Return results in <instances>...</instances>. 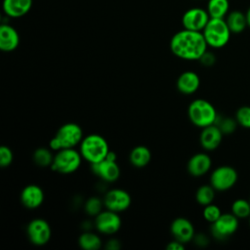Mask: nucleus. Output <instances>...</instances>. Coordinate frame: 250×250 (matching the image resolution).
Masks as SVG:
<instances>
[{
    "label": "nucleus",
    "instance_id": "f257e3e1",
    "mask_svg": "<svg viewBox=\"0 0 250 250\" xmlns=\"http://www.w3.org/2000/svg\"><path fill=\"white\" fill-rule=\"evenodd\" d=\"M207 42L202 31L182 29L170 40V50L177 58L187 61H199L207 51Z\"/></svg>",
    "mask_w": 250,
    "mask_h": 250
},
{
    "label": "nucleus",
    "instance_id": "f03ea898",
    "mask_svg": "<svg viewBox=\"0 0 250 250\" xmlns=\"http://www.w3.org/2000/svg\"><path fill=\"white\" fill-rule=\"evenodd\" d=\"M109 150L106 140L98 134H90L84 137L79 145V151L82 158L90 164L104 159Z\"/></svg>",
    "mask_w": 250,
    "mask_h": 250
},
{
    "label": "nucleus",
    "instance_id": "7ed1b4c3",
    "mask_svg": "<svg viewBox=\"0 0 250 250\" xmlns=\"http://www.w3.org/2000/svg\"><path fill=\"white\" fill-rule=\"evenodd\" d=\"M83 139V131L81 127L73 122L62 125L57 131L56 135L50 141V147L53 150H60L62 148L75 147L80 145Z\"/></svg>",
    "mask_w": 250,
    "mask_h": 250
},
{
    "label": "nucleus",
    "instance_id": "20e7f679",
    "mask_svg": "<svg viewBox=\"0 0 250 250\" xmlns=\"http://www.w3.org/2000/svg\"><path fill=\"white\" fill-rule=\"evenodd\" d=\"M188 115L191 123L199 128L215 124L218 118V113L214 105L204 99L192 101L188 105Z\"/></svg>",
    "mask_w": 250,
    "mask_h": 250
},
{
    "label": "nucleus",
    "instance_id": "39448f33",
    "mask_svg": "<svg viewBox=\"0 0 250 250\" xmlns=\"http://www.w3.org/2000/svg\"><path fill=\"white\" fill-rule=\"evenodd\" d=\"M207 45L219 49L228 44L230 38V30L225 19L210 18L206 26L202 30Z\"/></svg>",
    "mask_w": 250,
    "mask_h": 250
},
{
    "label": "nucleus",
    "instance_id": "423d86ee",
    "mask_svg": "<svg viewBox=\"0 0 250 250\" xmlns=\"http://www.w3.org/2000/svg\"><path fill=\"white\" fill-rule=\"evenodd\" d=\"M82 155L74 147L62 148L57 151L51 168L60 174H71L81 165Z\"/></svg>",
    "mask_w": 250,
    "mask_h": 250
},
{
    "label": "nucleus",
    "instance_id": "0eeeda50",
    "mask_svg": "<svg viewBox=\"0 0 250 250\" xmlns=\"http://www.w3.org/2000/svg\"><path fill=\"white\" fill-rule=\"evenodd\" d=\"M237 172L230 166H220L216 168L210 176V185L219 191L231 188L237 181Z\"/></svg>",
    "mask_w": 250,
    "mask_h": 250
},
{
    "label": "nucleus",
    "instance_id": "6e6552de",
    "mask_svg": "<svg viewBox=\"0 0 250 250\" xmlns=\"http://www.w3.org/2000/svg\"><path fill=\"white\" fill-rule=\"evenodd\" d=\"M26 233L29 241L32 244L42 246L49 242L52 230L49 223L46 220L42 218H35L28 223Z\"/></svg>",
    "mask_w": 250,
    "mask_h": 250
},
{
    "label": "nucleus",
    "instance_id": "1a4fd4ad",
    "mask_svg": "<svg viewBox=\"0 0 250 250\" xmlns=\"http://www.w3.org/2000/svg\"><path fill=\"white\" fill-rule=\"evenodd\" d=\"M238 229V218L232 213H225L220 218L211 224L212 235L219 239L224 240L233 234Z\"/></svg>",
    "mask_w": 250,
    "mask_h": 250
},
{
    "label": "nucleus",
    "instance_id": "9d476101",
    "mask_svg": "<svg viewBox=\"0 0 250 250\" xmlns=\"http://www.w3.org/2000/svg\"><path fill=\"white\" fill-rule=\"evenodd\" d=\"M94 225L100 233L110 235L120 229L121 219L117 212L106 209L95 217Z\"/></svg>",
    "mask_w": 250,
    "mask_h": 250
},
{
    "label": "nucleus",
    "instance_id": "9b49d317",
    "mask_svg": "<svg viewBox=\"0 0 250 250\" xmlns=\"http://www.w3.org/2000/svg\"><path fill=\"white\" fill-rule=\"evenodd\" d=\"M210 20L206 9L193 7L187 10L182 17L183 27L194 31H202Z\"/></svg>",
    "mask_w": 250,
    "mask_h": 250
},
{
    "label": "nucleus",
    "instance_id": "f8f14e48",
    "mask_svg": "<svg viewBox=\"0 0 250 250\" xmlns=\"http://www.w3.org/2000/svg\"><path fill=\"white\" fill-rule=\"evenodd\" d=\"M104 204L106 209L120 213L131 205V195L124 189L112 188L104 194Z\"/></svg>",
    "mask_w": 250,
    "mask_h": 250
},
{
    "label": "nucleus",
    "instance_id": "ddd939ff",
    "mask_svg": "<svg viewBox=\"0 0 250 250\" xmlns=\"http://www.w3.org/2000/svg\"><path fill=\"white\" fill-rule=\"evenodd\" d=\"M92 172L106 183H114L120 176V168L116 160L104 158L102 161L91 164Z\"/></svg>",
    "mask_w": 250,
    "mask_h": 250
},
{
    "label": "nucleus",
    "instance_id": "4468645a",
    "mask_svg": "<svg viewBox=\"0 0 250 250\" xmlns=\"http://www.w3.org/2000/svg\"><path fill=\"white\" fill-rule=\"evenodd\" d=\"M170 231L174 239L185 244L191 241L195 235L193 225L188 219L184 217L174 219L170 226Z\"/></svg>",
    "mask_w": 250,
    "mask_h": 250
},
{
    "label": "nucleus",
    "instance_id": "2eb2a0df",
    "mask_svg": "<svg viewBox=\"0 0 250 250\" xmlns=\"http://www.w3.org/2000/svg\"><path fill=\"white\" fill-rule=\"evenodd\" d=\"M223 135L221 129L216 124H212L202 128L199 136V143L205 150L211 151L221 145Z\"/></svg>",
    "mask_w": 250,
    "mask_h": 250
},
{
    "label": "nucleus",
    "instance_id": "dca6fc26",
    "mask_svg": "<svg viewBox=\"0 0 250 250\" xmlns=\"http://www.w3.org/2000/svg\"><path fill=\"white\" fill-rule=\"evenodd\" d=\"M21 202L28 209H35L39 207L44 201L43 189L34 184L27 185L21 192Z\"/></svg>",
    "mask_w": 250,
    "mask_h": 250
},
{
    "label": "nucleus",
    "instance_id": "f3484780",
    "mask_svg": "<svg viewBox=\"0 0 250 250\" xmlns=\"http://www.w3.org/2000/svg\"><path fill=\"white\" fill-rule=\"evenodd\" d=\"M212 160L205 152H198L193 154L187 165L188 172L193 177H201L205 175L211 168Z\"/></svg>",
    "mask_w": 250,
    "mask_h": 250
},
{
    "label": "nucleus",
    "instance_id": "a211bd4d",
    "mask_svg": "<svg viewBox=\"0 0 250 250\" xmlns=\"http://www.w3.org/2000/svg\"><path fill=\"white\" fill-rule=\"evenodd\" d=\"M20 44V35L17 29L9 23L0 26V49L3 52L15 51Z\"/></svg>",
    "mask_w": 250,
    "mask_h": 250
},
{
    "label": "nucleus",
    "instance_id": "6ab92c4d",
    "mask_svg": "<svg viewBox=\"0 0 250 250\" xmlns=\"http://www.w3.org/2000/svg\"><path fill=\"white\" fill-rule=\"evenodd\" d=\"M32 7V0H3L2 9L8 18L18 19L25 16Z\"/></svg>",
    "mask_w": 250,
    "mask_h": 250
},
{
    "label": "nucleus",
    "instance_id": "aec40b11",
    "mask_svg": "<svg viewBox=\"0 0 250 250\" xmlns=\"http://www.w3.org/2000/svg\"><path fill=\"white\" fill-rule=\"evenodd\" d=\"M177 89L184 95H191L195 93L200 86V78L197 73L191 70L183 72L177 79Z\"/></svg>",
    "mask_w": 250,
    "mask_h": 250
},
{
    "label": "nucleus",
    "instance_id": "412c9836",
    "mask_svg": "<svg viewBox=\"0 0 250 250\" xmlns=\"http://www.w3.org/2000/svg\"><path fill=\"white\" fill-rule=\"evenodd\" d=\"M225 20L231 33H241L248 26L245 13L238 10L229 12Z\"/></svg>",
    "mask_w": 250,
    "mask_h": 250
},
{
    "label": "nucleus",
    "instance_id": "4be33fe9",
    "mask_svg": "<svg viewBox=\"0 0 250 250\" xmlns=\"http://www.w3.org/2000/svg\"><path fill=\"white\" fill-rule=\"evenodd\" d=\"M151 159V152L149 148L146 146H135L129 154L130 163L137 167L143 168L146 166Z\"/></svg>",
    "mask_w": 250,
    "mask_h": 250
},
{
    "label": "nucleus",
    "instance_id": "5701e85b",
    "mask_svg": "<svg viewBox=\"0 0 250 250\" xmlns=\"http://www.w3.org/2000/svg\"><path fill=\"white\" fill-rule=\"evenodd\" d=\"M206 10L210 18L225 19L229 12V0H208Z\"/></svg>",
    "mask_w": 250,
    "mask_h": 250
},
{
    "label": "nucleus",
    "instance_id": "b1692460",
    "mask_svg": "<svg viewBox=\"0 0 250 250\" xmlns=\"http://www.w3.org/2000/svg\"><path fill=\"white\" fill-rule=\"evenodd\" d=\"M78 244L84 250H98L102 247V239L99 234L86 230L78 237Z\"/></svg>",
    "mask_w": 250,
    "mask_h": 250
},
{
    "label": "nucleus",
    "instance_id": "393cba45",
    "mask_svg": "<svg viewBox=\"0 0 250 250\" xmlns=\"http://www.w3.org/2000/svg\"><path fill=\"white\" fill-rule=\"evenodd\" d=\"M54 156L50 149L46 147H38L34 150L32 159L33 162L39 167H51L54 161Z\"/></svg>",
    "mask_w": 250,
    "mask_h": 250
},
{
    "label": "nucleus",
    "instance_id": "a878e982",
    "mask_svg": "<svg viewBox=\"0 0 250 250\" xmlns=\"http://www.w3.org/2000/svg\"><path fill=\"white\" fill-rule=\"evenodd\" d=\"M215 188L211 185L200 186L195 192V199L198 204L206 206L213 202L215 198Z\"/></svg>",
    "mask_w": 250,
    "mask_h": 250
},
{
    "label": "nucleus",
    "instance_id": "bb28decb",
    "mask_svg": "<svg viewBox=\"0 0 250 250\" xmlns=\"http://www.w3.org/2000/svg\"><path fill=\"white\" fill-rule=\"evenodd\" d=\"M231 213L238 219H244L250 216V201L239 198L232 202Z\"/></svg>",
    "mask_w": 250,
    "mask_h": 250
},
{
    "label": "nucleus",
    "instance_id": "cd10ccee",
    "mask_svg": "<svg viewBox=\"0 0 250 250\" xmlns=\"http://www.w3.org/2000/svg\"><path fill=\"white\" fill-rule=\"evenodd\" d=\"M103 206H104V200L97 196H92L89 197L84 203V210L89 216L96 217L103 211Z\"/></svg>",
    "mask_w": 250,
    "mask_h": 250
},
{
    "label": "nucleus",
    "instance_id": "c85d7f7f",
    "mask_svg": "<svg viewBox=\"0 0 250 250\" xmlns=\"http://www.w3.org/2000/svg\"><path fill=\"white\" fill-rule=\"evenodd\" d=\"M235 120L241 127L250 129V106L239 107L235 113Z\"/></svg>",
    "mask_w": 250,
    "mask_h": 250
},
{
    "label": "nucleus",
    "instance_id": "c756f323",
    "mask_svg": "<svg viewBox=\"0 0 250 250\" xmlns=\"http://www.w3.org/2000/svg\"><path fill=\"white\" fill-rule=\"evenodd\" d=\"M222 215V212H221V209L213 204V203H210L206 206H204V209H203V217L204 219L209 222V223H214L215 221H217L220 216Z\"/></svg>",
    "mask_w": 250,
    "mask_h": 250
},
{
    "label": "nucleus",
    "instance_id": "7c9ffc66",
    "mask_svg": "<svg viewBox=\"0 0 250 250\" xmlns=\"http://www.w3.org/2000/svg\"><path fill=\"white\" fill-rule=\"evenodd\" d=\"M236 123L233 119L231 118H221L218 115V118L215 122V124L221 129V131L223 132V134H230L235 130L236 127Z\"/></svg>",
    "mask_w": 250,
    "mask_h": 250
},
{
    "label": "nucleus",
    "instance_id": "2f4dec72",
    "mask_svg": "<svg viewBox=\"0 0 250 250\" xmlns=\"http://www.w3.org/2000/svg\"><path fill=\"white\" fill-rule=\"evenodd\" d=\"M13 152L11 148L7 146H0V166L5 168L11 165L13 162Z\"/></svg>",
    "mask_w": 250,
    "mask_h": 250
},
{
    "label": "nucleus",
    "instance_id": "473e14b6",
    "mask_svg": "<svg viewBox=\"0 0 250 250\" xmlns=\"http://www.w3.org/2000/svg\"><path fill=\"white\" fill-rule=\"evenodd\" d=\"M199 61H200V62H201V64H203V65H205V66H211V65H213V64L215 63L216 58H215V56H214L213 53H210V52L206 51V52L202 55V57L199 59Z\"/></svg>",
    "mask_w": 250,
    "mask_h": 250
},
{
    "label": "nucleus",
    "instance_id": "72a5a7b5",
    "mask_svg": "<svg viewBox=\"0 0 250 250\" xmlns=\"http://www.w3.org/2000/svg\"><path fill=\"white\" fill-rule=\"evenodd\" d=\"M167 250H184L185 249V243H182L176 239L169 242L166 245Z\"/></svg>",
    "mask_w": 250,
    "mask_h": 250
},
{
    "label": "nucleus",
    "instance_id": "f704fd0d",
    "mask_svg": "<svg viewBox=\"0 0 250 250\" xmlns=\"http://www.w3.org/2000/svg\"><path fill=\"white\" fill-rule=\"evenodd\" d=\"M192 240H194V242L199 246H205L208 243V238L202 233L195 234Z\"/></svg>",
    "mask_w": 250,
    "mask_h": 250
},
{
    "label": "nucleus",
    "instance_id": "c9c22d12",
    "mask_svg": "<svg viewBox=\"0 0 250 250\" xmlns=\"http://www.w3.org/2000/svg\"><path fill=\"white\" fill-rule=\"evenodd\" d=\"M105 248L109 250H117L120 248V242L115 238H111L106 242Z\"/></svg>",
    "mask_w": 250,
    "mask_h": 250
},
{
    "label": "nucleus",
    "instance_id": "e433bc0d",
    "mask_svg": "<svg viewBox=\"0 0 250 250\" xmlns=\"http://www.w3.org/2000/svg\"><path fill=\"white\" fill-rule=\"evenodd\" d=\"M245 15H246V20H247L248 27H250V6L248 7V9H247V11H246Z\"/></svg>",
    "mask_w": 250,
    "mask_h": 250
},
{
    "label": "nucleus",
    "instance_id": "4c0bfd02",
    "mask_svg": "<svg viewBox=\"0 0 250 250\" xmlns=\"http://www.w3.org/2000/svg\"><path fill=\"white\" fill-rule=\"evenodd\" d=\"M249 225H250V219H249Z\"/></svg>",
    "mask_w": 250,
    "mask_h": 250
},
{
    "label": "nucleus",
    "instance_id": "58836bf2",
    "mask_svg": "<svg viewBox=\"0 0 250 250\" xmlns=\"http://www.w3.org/2000/svg\"><path fill=\"white\" fill-rule=\"evenodd\" d=\"M249 201H250V200H249Z\"/></svg>",
    "mask_w": 250,
    "mask_h": 250
}]
</instances>
